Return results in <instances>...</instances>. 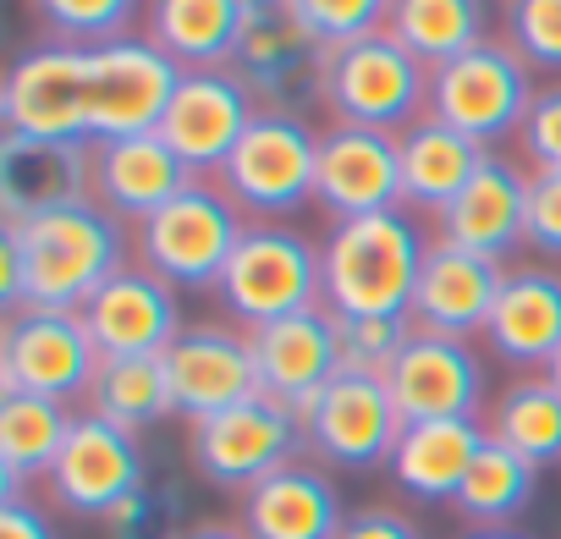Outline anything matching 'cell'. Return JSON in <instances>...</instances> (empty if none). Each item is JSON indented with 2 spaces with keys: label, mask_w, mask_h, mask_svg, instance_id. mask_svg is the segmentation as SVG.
I'll use <instances>...</instances> for the list:
<instances>
[{
  "label": "cell",
  "mask_w": 561,
  "mask_h": 539,
  "mask_svg": "<svg viewBox=\"0 0 561 539\" xmlns=\"http://www.w3.org/2000/svg\"><path fill=\"white\" fill-rule=\"evenodd\" d=\"M293 12L314 28V39H320L325 50H336V45L386 34L391 0H293Z\"/></svg>",
  "instance_id": "cell-38"
},
{
  "label": "cell",
  "mask_w": 561,
  "mask_h": 539,
  "mask_svg": "<svg viewBox=\"0 0 561 539\" xmlns=\"http://www.w3.org/2000/svg\"><path fill=\"white\" fill-rule=\"evenodd\" d=\"M468 539H528V534H517V528H473Z\"/></svg>",
  "instance_id": "cell-45"
},
{
  "label": "cell",
  "mask_w": 561,
  "mask_h": 539,
  "mask_svg": "<svg viewBox=\"0 0 561 539\" xmlns=\"http://www.w3.org/2000/svg\"><path fill=\"white\" fill-rule=\"evenodd\" d=\"M133 231L127 220H116L105 204L83 198L67 209H45L28 220H7L0 226V264L7 282L0 298L12 309H72L83 314V303L127 270Z\"/></svg>",
  "instance_id": "cell-1"
},
{
  "label": "cell",
  "mask_w": 561,
  "mask_h": 539,
  "mask_svg": "<svg viewBox=\"0 0 561 539\" xmlns=\"http://www.w3.org/2000/svg\"><path fill=\"white\" fill-rule=\"evenodd\" d=\"M94 198V144H61V138H0V215L28 220L45 209H67Z\"/></svg>",
  "instance_id": "cell-23"
},
{
  "label": "cell",
  "mask_w": 561,
  "mask_h": 539,
  "mask_svg": "<svg viewBox=\"0 0 561 539\" xmlns=\"http://www.w3.org/2000/svg\"><path fill=\"white\" fill-rule=\"evenodd\" d=\"M78 413L50 397L0 391V501H18L28 479H50Z\"/></svg>",
  "instance_id": "cell-30"
},
{
  "label": "cell",
  "mask_w": 561,
  "mask_h": 539,
  "mask_svg": "<svg viewBox=\"0 0 561 539\" xmlns=\"http://www.w3.org/2000/svg\"><path fill=\"white\" fill-rule=\"evenodd\" d=\"M248 231V215L220 193V182H193L176 193L160 215H149L133 231V253L160 282L187 287V293H215L226 264Z\"/></svg>",
  "instance_id": "cell-5"
},
{
  "label": "cell",
  "mask_w": 561,
  "mask_h": 539,
  "mask_svg": "<svg viewBox=\"0 0 561 539\" xmlns=\"http://www.w3.org/2000/svg\"><path fill=\"white\" fill-rule=\"evenodd\" d=\"M424 231L419 220L397 209L331 220L320 242V303L336 320H369V314H408L419 276H424Z\"/></svg>",
  "instance_id": "cell-2"
},
{
  "label": "cell",
  "mask_w": 561,
  "mask_h": 539,
  "mask_svg": "<svg viewBox=\"0 0 561 539\" xmlns=\"http://www.w3.org/2000/svg\"><path fill=\"white\" fill-rule=\"evenodd\" d=\"M336 539H424V528L413 517H402L397 506H364L342 523Z\"/></svg>",
  "instance_id": "cell-42"
},
{
  "label": "cell",
  "mask_w": 561,
  "mask_h": 539,
  "mask_svg": "<svg viewBox=\"0 0 561 539\" xmlns=\"http://www.w3.org/2000/svg\"><path fill=\"white\" fill-rule=\"evenodd\" d=\"M193 182L198 176L182 165V154L160 133H133V138L94 144V204H105L133 231L149 215H160L176 193H187Z\"/></svg>",
  "instance_id": "cell-24"
},
{
  "label": "cell",
  "mask_w": 561,
  "mask_h": 539,
  "mask_svg": "<svg viewBox=\"0 0 561 539\" xmlns=\"http://www.w3.org/2000/svg\"><path fill=\"white\" fill-rule=\"evenodd\" d=\"M182 539H248V534H242V523H193V528H182Z\"/></svg>",
  "instance_id": "cell-44"
},
{
  "label": "cell",
  "mask_w": 561,
  "mask_h": 539,
  "mask_svg": "<svg viewBox=\"0 0 561 539\" xmlns=\"http://www.w3.org/2000/svg\"><path fill=\"white\" fill-rule=\"evenodd\" d=\"M248 342H253V364H259V391L287 402L293 413L342 375L336 314L325 303L287 314V320H270V325L248 331Z\"/></svg>",
  "instance_id": "cell-22"
},
{
  "label": "cell",
  "mask_w": 561,
  "mask_h": 539,
  "mask_svg": "<svg viewBox=\"0 0 561 539\" xmlns=\"http://www.w3.org/2000/svg\"><path fill=\"white\" fill-rule=\"evenodd\" d=\"M231 72L248 83L259 111L304 116L309 105H320L325 45L293 12V0H248L242 34H237V50H231Z\"/></svg>",
  "instance_id": "cell-8"
},
{
  "label": "cell",
  "mask_w": 561,
  "mask_h": 539,
  "mask_svg": "<svg viewBox=\"0 0 561 539\" xmlns=\"http://www.w3.org/2000/svg\"><path fill=\"white\" fill-rule=\"evenodd\" d=\"M314 204H320L331 220L397 209V204H402V149H397V133L331 122V127L320 133Z\"/></svg>",
  "instance_id": "cell-17"
},
{
  "label": "cell",
  "mask_w": 561,
  "mask_h": 539,
  "mask_svg": "<svg viewBox=\"0 0 561 539\" xmlns=\"http://www.w3.org/2000/svg\"><path fill=\"white\" fill-rule=\"evenodd\" d=\"M528 248L561 259V171H528Z\"/></svg>",
  "instance_id": "cell-41"
},
{
  "label": "cell",
  "mask_w": 561,
  "mask_h": 539,
  "mask_svg": "<svg viewBox=\"0 0 561 539\" xmlns=\"http://www.w3.org/2000/svg\"><path fill=\"white\" fill-rule=\"evenodd\" d=\"M397 149H402V204L424 215H440L490 160V149H479L473 138H462L457 127L435 116H419L413 127H402Z\"/></svg>",
  "instance_id": "cell-28"
},
{
  "label": "cell",
  "mask_w": 561,
  "mask_h": 539,
  "mask_svg": "<svg viewBox=\"0 0 561 539\" xmlns=\"http://www.w3.org/2000/svg\"><path fill=\"white\" fill-rule=\"evenodd\" d=\"M402 424H424V418H479L484 408V364L473 353V342L457 336H430L413 331V342L402 347V358L386 375Z\"/></svg>",
  "instance_id": "cell-19"
},
{
  "label": "cell",
  "mask_w": 561,
  "mask_h": 539,
  "mask_svg": "<svg viewBox=\"0 0 561 539\" xmlns=\"http://www.w3.org/2000/svg\"><path fill=\"white\" fill-rule=\"evenodd\" d=\"M182 495L171 484H138L100 528L105 539H182Z\"/></svg>",
  "instance_id": "cell-39"
},
{
  "label": "cell",
  "mask_w": 561,
  "mask_h": 539,
  "mask_svg": "<svg viewBox=\"0 0 561 539\" xmlns=\"http://www.w3.org/2000/svg\"><path fill=\"white\" fill-rule=\"evenodd\" d=\"M320 171V133H309L304 116L259 111L231 160L220 165V193L248 220H287L314 198Z\"/></svg>",
  "instance_id": "cell-7"
},
{
  "label": "cell",
  "mask_w": 561,
  "mask_h": 539,
  "mask_svg": "<svg viewBox=\"0 0 561 539\" xmlns=\"http://www.w3.org/2000/svg\"><path fill=\"white\" fill-rule=\"evenodd\" d=\"M484 435L501 440L506 451L528 457L534 468L561 462V391L545 375H517L484 418Z\"/></svg>",
  "instance_id": "cell-32"
},
{
  "label": "cell",
  "mask_w": 561,
  "mask_h": 539,
  "mask_svg": "<svg viewBox=\"0 0 561 539\" xmlns=\"http://www.w3.org/2000/svg\"><path fill=\"white\" fill-rule=\"evenodd\" d=\"M484 424L479 418H424L402 424V440L386 462L391 484L413 501H457L473 457L484 451Z\"/></svg>",
  "instance_id": "cell-27"
},
{
  "label": "cell",
  "mask_w": 561,
  "mask_h": 539,
  "mask_svg": "<svg viewBox=\"0 0 561 539\" xmlns=\"http://www.w3.org/2000/svg\"><path fill=\"white\" fill-rule=\"evenodd\" d=\"M304 418V440L320 462L331 468H353V473H369V468H386L397 440H402V413H397V397L380 375H353L342 369L320 397H309L298 408Z\"/></svg>",
  "instance_id": "cell-12"
},
{
  "label": "cell",
  "mask_w": 561,
  "mask_h": 539,
  "mask_svg": "<svg viewBox=\"0 0 561 539\" xmlns=\"http://www.w3.org/2000/svg\"><path fill=\"white\" fill-rule=\"evenodd\" d=\"M539 375H545V380H550V386H556V391H561V347H556V358H550V364H545V369H539Z\"/></svg>",
  "instance_id": "cell-46"
},
{
  "label": "cell",
  "mask_w": 561,
  "mask_h": 539,
  "mask_svg": "<svg viewBox=\"0 0 561 539\" xmlns=\"http://www.w3.org/2000/svg\"><path fill=\"white\" fill-rule=\"evenodd\" d=\"M0 539H56V528L28 495H18V501H0Z\"/></svg>",
  "instance_id": "cell-43"
},
{
  "label": "cell",
  "mask_w": 561,
  "mask_h": 539,
  "mask_svg": "<svg viewBox=\"0 0 561 539\" xmlns=\"http://www.w3.org/2000/svg\"><path fill=\"white\" fill-rule=\"evenodd\" d=\"M336 342H342V369L353 375H391V364L402 358V347L413 342V320L408 314H369V320H336Z\"/></svg>",
  "instance_id": "cell-36"
},
{
  "label": "cell",
  "mask_w": 561,
  "mask_h": 539,
  "mask_svg": "<svg viewBox=\"0 0 561 539\" xmlns=\"http://www.w3.org/2000/svg\"><path fill=\"white\" fill-rule=\"evenodd\" d=\"M304 418L287 408V402H275V397H248L226 413H209L198 424H187V457L198 468L204 484L215 490H253L264 473L275 468H287L298 462L304 451Z\"/></svg>",
  "instance_id": "cell-9"
},
{
  "label": "cell",
  "mask_w": 561,
  "mask_h": 539,
  "mask_svg": "<svg viewBox=\"0 0 561 539\" xmlns=\"http://www.w3.org/2000/svg\"><path fill=\"white\" fill-rule=\"evenodd\" d=\"M83 325L100 347V358H165L171 342L187 331L176 309V287L160 282L138 259L83 303Z\"/></svg>",
  "instance_id": "cell-16"
},
{
  "label": "cell",
  "mask_w": 561,
  "mask_h": 539,
  "mask_svg": "<svg viewBox=\"0 0 561 539\" xmlns=\"http://www.w3.org/2000/svg\"><path fill=\"white\" fill-rule=\"evenodd\" d=\"M237 523L248 539H336L347 523L342 490L325 468L314 462H287L264 473L253 490H242Z\"/></svg>",
  "instance_id": "cell-25"
},
{
  "label": "cell",
  "mask_w": 561,
  "mask_h": 539,
  "mask_svg": "<svg viewBox=\"0 0 561 539\" xmlns=\"http://www.w3.org/2000/svg\"><path fill=\"white\" fill-rule=\"evenodd\" d=\"M0 122L7 133L89 144V105H83V45L45 39L23 50L0 89Z\"/></svg>",
  "instance_id": "cell-15"
},
{
  "label": "cell",
  "mask_w": 561,
  "mask_h": 539,
  "mask_svg": "<svg viewBox=\"0 0 561 539\" xmlns=\"http://www.w3.org/2000/svg\"><path fill=\"white\" fill-rule=\"evenodd\" d=\"M253 116H259V100L248 94V83L231 67H209V72H182L176 78L171 105H165L154 133L204 182V176H220V165L231 160V149L242 144Z\"/></svg>",
  "instance_id": "cell-13"
},
{
  "label": "cell",
  "mask_w": 561,
  "mask_h": 539,
  "mask_svg": "<svg viewBox=\"0 0 561 539\" xmlns=\"http://www.w3.org/2000/svg\"><path fill=\"white\" fill-rule=\"evenodd\" d=\"M517 149H523L528 171H561V83L534 94L528 122L517 133Z\"/></svg>",
  "instance_id": "cell-40"
},
{
  "label": "cell",
  "mask_w": 561,
  "mask_h": 539,
  "mask_svg": "<svg viewBox=\"0 0 561 539\" xmlns=\"http://www.w3.org/2000/svg\"><path fill=\"white\" fill-rule=\"evenodd\" d=\"M138 484H149V468H144V451H138V435L94 418V413H78L45 490L61 512L72 517H94L105 523Z\"/></svg>",
  "instance_id": "cell-14"
},
{
  "label": "cell",
  "mask_w": 561,
  "mask_h": 539,
  "mask_svg": "<svg viewBox=\"0 0 561 539\" xmlns=\"http://www.w3.org/2000/svg\"><path fill=\"white\" fill-rule=\"evenodd\" d=\"M534 484H539V468L528 457L506 451L501 440H484V451L473 457V468H468L451 506L473 528H512V517L534 501Z\"/></svg>",
  "instance_id": "cell-34"
},
{
  "label": "cell",
  "mask_w": 561,
  "mask_h": 539,
  "mask_svg": "<svg viewBox=\"0 0 561 539\" xmlns=\"http://www.w3.org/2000/svg\"><path fill=\"white\" fill-rule=\"evenodd\" d=\"M534 67L506 45V39H484L473 50H462L457 61L435 67L430 72V111L435 122L457 127L462 138H473L479 149L495 154V144L517 138L523 122H528V105H534Z\"/></svg>",
  "instance_id": "cell-6"
},
{
  "label": "cell",
  "mask_w": 561,
  "mask_h": 539,
  "mask_svg": "<svg viewBox=\"0 0 561 539\" xmlns=\"http://www.w3.org/2000/svg\"><path fill=\"white\" fill-rule=\"evenodd\" d=\"M100 375V347L72 309H12L0 325V391L89 402Z\"/></svg>",
  "instance_id": "cell-10"
},
{
  "label": "cell",
  "mask_w": 561,
  "mask_h": 539,
  "mask_svg": "<svg viewBox=\"0 0 561 539\" xmlns=\"http://www.w3.org/2000/svg\"><path fill=\"white\" fill-rule=\"evenodd\" d=\"M435 226L440 242L506 264L512 248L528 242V171L506 154H490L473 171V182L435 215Z\"/></svg>",
  "instance_id": "cell-20"
},
{
  "label": "cell",
  "mask_w": 561,
  "mask_h": 539,
  "mask_svg": "<svg viewBox=\"0 0 561 539\" xmlns=\"http://www.w3.org/2000/svg\"><path fill=\"white\" fill-rule=\"evenodd\" d=\"M386 34H397L435 72L490 39V0H391Z\"/></svg>",
  "instance_id": "cell-31"
},
{
  "label": "cell",
  "mask_w": 561,
  "mask_h": 539,
  "mask_svg": "<svg viewBox=\"0 0 561 539\" xmlns=\"http://www.w3.org/2000/svg\"><path fill=\"white\" fill-rule=\"evenodd\" d=\"M182 67L149 45L144 34L111 39V45H83V105H89V144L105 138H133L154 133Z\"/></svg>",
  "instance_id": "cell-11"
},
{
  "label": "cell",
  "mask_w": 561,
  "mask_h": 539,
  "mask_svg": "<svg viewBox=\"0 0 561 539\" xmlns=\"http://www.w3.org/2000/svg\"><path fill=\"white\" fill-rule=\"evenodd\" d=\"M320 105L342 127L402 133L430 111V67L397 34H369V39L336 45V50H325Z\"/></svg>",
  "instance_id": "cell-3"
},
{
  "label": "cell",
  "mask_w": 561,
  "mask_h": 539,
  "mask_svg": "<svg viewBox=\"0 0 561 539\" xmlns=\"http://www.w3.org/2000/svg\"><path fill=\"white\" fill-rule=\"evenodd\" d=\"M242 12H248V0H149L144 7V39L160 45L182 72L231 67Z\"/></svg>",
  "instance_id": "cell-29"
},
{
  "label": "cell",
  "mask_w": 561,
  "mask_h": 539,
  "mask_svg": "<svg viewBox=\"0 0 561 539\" xmlns=\"http://www.w3.org/2000/svg\"><path fill=\"white\" fill-rule=\"evenodd\" d=\"M215 298L242 331L320 309V242L287 220H248Z\"/></svg>",
  "instance_id": "cell-4"
},
{
  "label": "cell",
  "mask_w": 561,
  "mask_h": 539,
  "mask_svg": "<svg viewBox=\"0 0 561 539\" xmlns=\"http://www.w3.org/2000/svg\"><path fill=\"white\" fill-rule=\"evenodd\" d=\"M165 375H171V402L187 424L259 397L253 342L237 325H187L165 353Z\"/></svg>",
  "instance_id": "cell-18"
},
{
  "label": "cell",
  "mask_w": 561,
  "mask_h": 539,
  "mask_svg": "<svg viewBox=\"0 0 561 539\" xmlns=\"http://www.w3.org/2000/svg\"><path fill=\"white\" fill-rule=\"evenodd\" d=\"M501 28L534 72H561V0H506Z\"/></svg>",
  "instance_id": "cell-37"
},
{
  "label": "cell",
  "mask_w": 561,
  "mask_h": 539,
  "mask_svg": "<svg viewBox=\"0 0 561 539\" xmlns=\"http://www.w3.org/2000/svg\"><path fill=\"white\" fill-rule=\"evenodd\" d=\"M89 413L138 435L176 413L165 358H100V375L89 386Z\"/></svg>",
  "instance_id": "cell-33"
},
{
  "label": "cell",
  "mask_w": 561,
  "mask_h": 539,
  "mask_svg": "<svg viewBox=\"0 0 561 539\" xmlns=\"http://www.w3.org/2000/svg\"><path fill=\"white\" fill-rule=\"evenodd\" d=\"M501 282H506V264L462 253V248L435 237L424 253V276H419L408 320H413V331H430V336H457V342L484 336L495 298H501Z\"/></svg>",
  "instance_id": "cell-21"
},
{
  "label": "cell",
  "mask_w": 561,
  "mask_h": 539,
  "mask_svg": "<svg viewBox=\"0 0 561 539\" xmlns=\"http://www.w3.org/2000/svg\"><path fill=\"white\" fill-rule=\"evenodd\" d=\"M484 342L512 369H545L561 347V270L550 264H506V282Z\"/></svg>",
  "instance_id": "cell-26"
},
{
  "label": "cell",
  "mask_w": 561,
  "mask_h": 539,
  "mask_svg": "<svg viewBox=\"0 0 561 539\" xmlns=\"http://www.w3.org/2000/svg\"><path fill=\"white\" fill-rule=\"evenodd\" d=\"M149 0H28V12L61 45H111L127 39Z\"/></svg>",
  "instance_id": "cell-35"
}]
</instances>
